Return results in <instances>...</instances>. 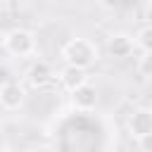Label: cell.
<instances>
[{
  "label": "cell",
  "instance_id": "5b68a950",
  "mask_svg": "<svg viewBox=\"0 0 152 152\" xmlns=\"http://www.w3.org/2000/svg\"><path fill=\"white\" fill-rule=\"evenodd\" d=\"M69 95H71L74 109H78V112H93V109L97 107V88L90 86V83L78 86V88L71 90Z\"/></svg>",
  "mask_w": 152,
  "mask_h": 152
},
{
  "label": "cell",
  "instance_id": "3957f363",
  "mask_svg": "<svg viewBox=\"0 0 152 152\" xmlns=\"http://www.w3.org/2000/svg\"><path fill=\"white\" fill-rule=\"evenodd\" d=\"M126 133L131 135V140H138V138L152 133V112H150V107H138L128 114Z\"/></svg>",
  "mask_w": 152,
  "mask_h": 152
},
{
  "label": "cell",
  "instance_id": "8992f818",
  "mask_svg": "<svg viewBox=\"0 0 152 152\" xmlns=\"http://www.w3.org/2000/svg\"><path fill=\"white\" fill-rule=\"evenodd\" d=\"M57 78H59L62 88H64L66 93H71V90H76L78 86L88 83V69H81V66H71V64H64V66L59 69Z\"/></svg>",
  "mask_w": 152,
  "mask_h": 152
},
{
  "label": "cell",
  "instance_id": "30bf717a",
  "mask_svg": "<svg viewBox=\"0 0 152 152\" xmlns=\"http://www.w3.org/2000/svg\"><path fill=\"white\" fill-rule=\"evenodd\" d=\"M138 74L142 78L152 76V52H140V57H138Z\"/></svg>",
  "mask_w": 152,
  "mask_h": 152
},
{
  "label": "cell",
  "instance_id": "52a82bcc",
  "mask_svg": "<svg viewBox=\"0 0 152 152\" xmlns=\"http://www.w3.org/2000/svg\"><path fill=\"white\" fill-rule=\"evenodd\" d=\"M52 78H55V71H52V66H50L48 62H43V59L33 62V64L28 66V71H26V81H28L31 88H45Z\"/></svg>",
  "mask_w": 152,
  "mask_h": 152
},
{
  "label": "cell",
  "instance_id": "6da1fadb",
  "mask_svg": "<svg viewBox=\"0 0 152 152\" xmlns=\"http://www.w3.org/2000/svg\"><path fill=\"white\" fill-rule=\"evenodd\" d=\"M62 59L64 64H71V66H81V69H90L97 59H100V48L95 40L90 38H83V36H76L71 40H66L62 45Z\"/></svg>",
  "mask_w": 152,
  "mask_h": 152
},
{
  "label": "cell",
  "instance_id": "ba28073f",
  "mask_svg": "<svg viewBox=\"0 0 152 152\" xmlns=\"http://www.w3.org/2000/svg\"><path fill=\"white\" fill-rule=\"evenodd\" d=\"M133 50L135 48H133V40L128 33H112L107 38V52L114 59H126V57H131Z\"/></svg>",
  "mask_w": 152,
  "mask_h": 152
},
{
  "label": "cell",
  "instance_id": "277c9868",
  "mask_svg": "<svg viewBox=\"0 0 152 152\" xmlns=\"http://www.w3.org/2000/svg\"><path fill=\"white\" fill-rule=\"evenodd\" d=\"M26 102V90L17 81H5L0 86V107L5 112H17Z\"/></svg>",
  "mask_w": 152,
  "mask_h": 152
},
{
  "label": "cell",
  "instance_id": "7c38bea8",
  "mask_svg": "<svg viewBox=\"0 0 152 152\" xmlns=\"http://www.w3.org/2000/svg\"><path fill=\"white\" fill-rule=\"evenodd\" d=\"M100 5L107 7V10H116V7L121 5V0H100Z\"/></svg>",
  "mask_w": 152,
  "mask_h": 152
},
{
  "label": "cell",
  "instance_id": "7a4b0ae2",
  "mask_svg": "<svg viewBox=\"0 0 152 152\" xmlns=\"http://www.w3.org/2000/svg\"><path fill=\"white\" fill-rule=\"evenodd\" d=\"M36 48H38L36 33L28 31V28L17 26V28L7 31V36H5V50L12 57H19V59L21 57H31V55H36Z\"/></svg>",
  "mask_w": 152,
  "mask_h": 152
},
{
  "label": "cell",
  "instance_id": "4fadbf2b",
  "mask_svg": "<svg viewBox=\"0 0 152 152\" xmlns=\"http://www.w3.org/2000/svg\"><path fill=\"white\" fill-rule=\"evenodd\" d=\"M5 36H7V31L0 28V50H5Z\"/></svg>",
  "mask_w": 152,
  "mask_h": 152
},
{
  "label": "cell",
  "instance_id": "9c48e42d",
  "mask_svg": "<svg viewBox=\"0 0 152 152\" xmlns=\"http://www.w3.org/2000/svg\"><path fill=\"white\" fill-rule=\"evenodd\" d=\"M131 40H133V48H135V50H140V52H152V26H150V24H142V26L131 36Z\"/></svg>",
  "mask_w": 152,
  "mask_h": 152
},
{
  "label": "cell",
  "instance_id": "8fae6325",
  "mask_svg": "<svg viewBox=\"0 0 152 152\" xmlns=\"http://www.w3.org/2000/svg\"><path fill=\"white\" fill-rule=\"evenodd\" d=\"M133 142L138 145L140 152H152V133H150V135H142V138H138V140H133Z\"/></svg>",
  "mask_w": 152,
  "mask_h": 152
}]
</instances>
